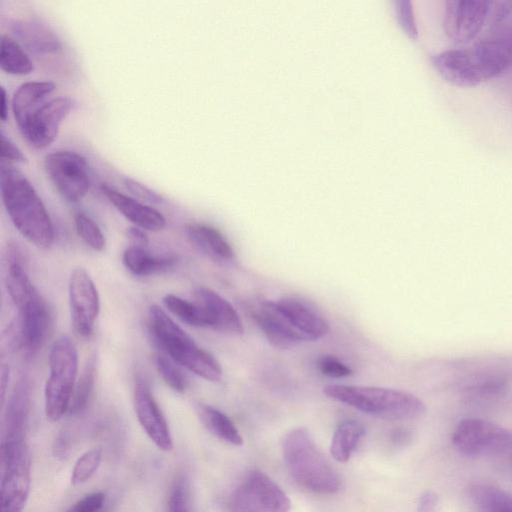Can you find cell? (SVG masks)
<instances>
[{"label": "cell", "instance_id": "14", "mask_svg": "<svg viewBox=\"0 0 512 512\" xmlns=\"http://www.w3.org/2000/svg\"><path fill=\"white\" fill-rule=\"evenodd\" d=\"M134 409L140 425L153 443L163 451H170L173 440L168 423L143 379H137L135 384Z\"/></svg>", "mask_w": 512, "mask_h": 512}, {"label": "cell", "instance_id": "23", "mask_svg": "<svg viewBox=\"0 0 512 512\" xmlns=\"http://www.w3.org/2000/svg\"><path fill=\"white\" fill-rule=\"evenodd\" d=\"M5 283L8 293L17 307L38 291L28 276L20 251L14 245L9 246L7 252Z\"/></svg>", "mask_w": 512, "mask_h": 512}, {"label": "cell", "instance_id": "16", "mask_svg": "<svg viewBox=\"0 0 512 512\" xmlns=\"http://www.w3.org/2000/svg\"><path fill=\"white\" fill-rule=\"evenodd\" d=\"M252 317L275 348L289 349L308 341L280 312L274 301L260 302L253 309Z\"/></svg>", "mask_w": 512, "mask_h": 512}, {"label": "cell", "instance_id": "37", "mask_svg": "<svg viewBox=\"0 0 512 512\" xmlns=\"http://www.w3.org/2000/svg\"><path fill=\"white\" fill-rule=\"evenodd\" d=\"M395 13L399 25L411 39L418 38V28L414 16L413 5L410 0L395 1Z\"/></svg>", "mask_w": 512, "mask_h": 512}, {"label": "cell", "instance_id": "19", "mask_svg": "<svg viewBox=\"0 0 512 512\" xmlns=\"http://www.w3.org/2000/svg\"><path fill=\"white\" fill-rule=\"evenodd\" d=\"M103 195L130 222L143 230L160 231L166 226L161 212L132 197H129L106 184L101 185Z\"/></svg>", "mask_w": 512, "mask_h": 512}, {"label": "cell", "instance_id": "38", "mask_svg": "<svg viewBox=\"0 0 512 512\" xmlns=\"http://www.w3.org/2000/svg\"><path fill=\"white\" fill-rule=\"evenodd\" d=\"M318 367L322 374L333 377L342 378L352 374V370L332 356H324L319 359Z\"/></svg>", "mask_w": 512, "mask_h": 512}, {"label": "cell", "instance_id": "20", "mask_svg": "<svg viewBox=\"0 0 512 512\" xmlns=\"http://www.w3.org/2000/svg\"><path fill=\"white\" fill-rule=\"evenodd\" d=\"M190 241L203 253L219 262H230L235 258L234 251L224 236L214 227L203 223L186 226Z\"/></svg>", "mask_w": 512, "mask_h": 512}, {"label": "cell", "instance_id": "12", "mask_svg": "<svg viewBox=\"0 0 512 512\" xmlns=\"http://www.w3.org/2000/svg\"><path fill=\"white\" fill-rule=\"evenodd\" d=\"M70 317L74 330L83 337L92 334L100 310L97 288L83 267H76L68 281Z\"/></svg>", "mask_w": 512, "mask_h": 512}, {"label": "cell", "instance_id": "33", "mask_svg": "<svg viewBox=\"0 0 512 512\" xmlns=\"http://www.w3.org/2000/svg\"><path fill=\"white\" fill-rule=\"evenodd\" d=\"M75 226L81 239L93 250L102 251L105 248V237L97 223L84 213L75 216Z\"/></svg>", "mask_w": 512, "mask_h": 512}, {"label": "cell", "instance_id": "39", "mask_svg": "<svg viewBox=\"0 0 512 512\" xmlns=\"http://www.w3.org/2000/svg\"><path fill=\"white\" fill-rule=\"evenodd\" d=\"M104 502V493L93 492L74 503L67 512H99Z\"/></svg>", "mask_w": 512, "mask_h": 512}, {"label": "cell", "instance_id": "25", "mask_svg": "<svg viewBox=\"0 0 512 512\" xmlns=\"http://www.w3.org/2000/svg\"><path fill=\"white\" fill-rule=\"evenodd\" d=\"M14 33L33 52H57L61 44L49 29L38 22L20 21L14 24Z\"/></svg>", "mask_w": 512, "mask_h": 512}, {"label": "cell", "instance_id": "32", "mask_svg": "<svg viewBox=\"0 0 512 512\" xmlns=\"http://www.w3.org/2000/svg\"><path fill=\"white\" fill-rule=\"evenodd\" d=\"M509 376L507 373H484L470 380L465 388L469 395L476 398L488 399L501 395L508 388Z\"/></svg>", "mask_w": 512, "mask_h": 512}, {"label": "cell", "instance_id": "34", "mask_svg": "<svg viewBox=\"0 0 512 512\" xmlns=\"http://www.w3.org/2000/svg\"><path fill=\"white\" fill-rule=\"evenodd\" d=\"M102 459L101 450L93 448L85 452L76 461L71 475V483L74 486L87 482L97 471Z\"/></svg>", "mask_w": 512, "mask_h": 512}, {"label": "cell", "instance_id": "36", "mask_svg": "<svg viewBox=\"0 0 512 512\" xmlns=\"http://www.w3.org/2000/svg\"><path fill=\"white\" fill-rule=\"evenodd\" d=\"M155 363L164 382L174 391L183 393L186 388V380L173 362L169 358L159 355Z\"/></svg>", "mask_w": 512, "mask_h": 512}, {"label": "cell", "instance_id": "1", "mask_svg": "<svg viewBox=\"0 0 512 512\" xmlns=\"http://www.w3.org/2000/svg\"><path fill=\"white\" fill-rule=\"evenodd\" d=\"M432 64L445 81L458 87L496 78L512 67V25L468 48L438 53Z\"/></svg>", "mask_w": 512, "mask_h": 512}, {"label": "cell", "instance_id": "24", "mask_svg": "<svg viewBox=\"0 0 512 512\" xmlns=\"http://www.w3.org/2000/svg\"><path fill=\"white\" fill-rule=\"evenodd\" d=\"M122 261L124 266L132 274L137 276H149L167 272L176 264L174 257H159L152 255L146 247L131 245L125 249Z\"/></svg>", "mask_w": 512, "mask_h": 512}, {"label": "cell", "instance_id": "10", "mask_svg": "<svg viewBox=\"0 0 512 512\" xmlns=\"http://www.w3.org/2000/svg\"><path fill=\"white\" fill-rule=\"evenodd\" d=\"M452 442L467 456L512 451V431L478 418L463 419L456 426Z\"/></svg>", "mask_w": 512, "mask_h": 512}, {"label": "cell", "instance_id": "7", "mask_svg": "<svg viewBox=\"0 0 512 512\" xmlns=\"http://www.w3.org/2000/svg\"><path fill=\"white\" fill-rule=\"evenodd\" d=\"M1 512H22L30 492V457L25 438L2 439Z\"/></svg>", "mask_w": 512, "mask_h": 512}, {"label": "cell", "instance_id": "9", "mask_svg": "<svg viewBox=\"0 0 512 512\" xmlns=\"http://www.w3.org/2000/svg\"><path fill=\"white\" fill-rule=\"evenodd\" d=\"M45 172L58 191L69 202L81 200L90 187L89 165L73 151H55L44 159Z\"/></svg>", "mask_w": 512, "mask_h": 512}, {"label": "cell", "instance_id": "30", "mask_svg": "<svg viewBox=\"0 0 512 512\" xmlns=\"http://www.w3.org/2000/svg\"><path fill=\"white\" fill-rule=\"evenodd\" d=\"M471 496L480 512H512V495L490 485H477Z\"/></svg>", "mask_w": 512, "mask_h": 512}, {"label": "cell", "instance_id": "15", "mask_svg": "<svg viewBox=\"0 0 512 512\" xmlns=\"http://www.w3.org/2000/svg\"><path fill=\"white\" fill-rule=\"evenodd\" d=\"M19 342L28 354H35L45 342L50 328L51 318L47 304L37 291L18 307Z\"/></svg>", "mask_w": 512, "mask_h": 512}, {"label": "cell", "instance_id": "41", "mask_svg": "<svg viewBox=\"0 0 512 512\" xmlns=\"http://www.w3.org/2000/svg\"><path fill=\"white\" fill-rule=\"evenodd\" d=\"M1 159L2 162H24L25 156L21 150L3 133H1Z\"/></svg>", "mask_w": 512, "mask_h": 512}, {"label": "cell", "instance_id": "28", "mask_svg": "<svg viewBox=\"0 0 512 512\" xmlns=\"http://www.w3.org/2000/svg\"><path fill=\"white\" fill-rule=\"evenodd\" d=\"M0 66L12 75H26L34 69L33 63L24 49L8 35H2L0 46Z\"/></svg>", "mask_w": 512, "mask_h": 512}, {"label": "cell", "instance_id": "18", "mask_svg": "<svg viewBox=\"0 0 512 512\" xmlns=\"http://www.w3.org/2000/svg\"><path fill=\"white\" fill-rule=\"evenodd\" d=\"M194 301L205 311L210 328L230 334H242V321L234 307L221 295L207 287L193 291Z\"/></svg>", "mask_w": 512, "mask_h": 512}, {"label": "cell", "instance_id": "13", "mask_svg": "<svg viewBox=\"0 0 512 512\" xmlns=\"http://www.w3.org/2000/svg\"><path fill=\"white\" fill-rule=\"evenodd\" d=\"M73 101L69 97H57L41 104L19 126L22 136L37 149L49 146L57 137L60 124L70 113Z\"/></svg>", "mask_w": 512, "mask_h": 512}, {"label": "cell", "instance_id": "29", "mask_svg": "<svg viewBox=\"0 0 512 512\" xmlns=\"http://www.w3.org/2000/svg\"><path fill=\"white\" fill-rule=\"evenodd\" d=\"M163 303L173 315L187 325L210 328V322L205 311L195 301L191 302L174 294H167L163 297Z\"/></svg>", "mask_w": 512, "mask_h": 512}, {"label": "cell", "instance_id": "35", "mask_svg": "<svg viewBox=\"0 0 512 512\" xmlns=\"http://www.w3.org/2000/svg\"><path fill=\"white\" fill-rule=\"evenodd\" d=\"M167 512H191L188 478L179 474L173 481L167 499Z\"/></svg>", "mask_w": 512, "mask_h": 512}, {"label": "cell", "instance_id": "44", "mask_svg": "<svg viewBox=\"0 0 512 512\" xmlns=\"http://www.w3.org/2000/svg\"><path fill=\"white\" fill-rule=\"evenodd\" d=\"M128 237L130 238L132 245L146 247L148 244V237L146 233L139 227H131L128 230Z\"/></svg>", "mask_w": 512, "mask_h": 512}, {"label": "cell", "instance_id": "43", "mask_svg": "<svg viewBox=\"0 0 512 512\" xmlns=\"http://www.w3.org/2000/svg\"><path fill=\"white\" fill-rule=\"evenodd\" d=\"M438 504V496L433 491L424 492L418 502L417 512H435Z\"/></svg>", "mask_w": 512, "mask_h": 512}, {"label": "cell", "instance_id": "17", "mask_svg": "<svg viewBox=\"0 0 512 512\" xmlns=\"http://www.w3.org/2000/svg\"><path fill=\"white\" fill-rule=\"evenodd\" d=\"M280 312L308 341H315L329 331V323L312 305L298 298L286 297L274 301Z\"/></svg>", "mask_w": 512, "mask_h": 512}, {"label": "cell", "instance_id": "31", "mask_svg": "<svg viewBox=\"0 0 512 512\" xmlns=\"http://www.w3.org/2000/svg\"><path fill=\"white\" fill-rule=\"evenodd\" d=\"M96 371V358L92 356L86 361L76 380L68 409L70 414H79L86 408L95 384Z\"/></svg>", "mask_w": 512, "mask_h": 512}, {"label": "cell", "instance_id": "2", "mask_svg": "<svg viewBox=\"0 0 512 512\" xmlns=\"http://www.w3.org/2000/svg\"><path fill=\"white\" fill-rule=\"evenodd\" d=\"M1 197L16 229L39 248H48L54 239L49 213L30 181L9 163H1Z\"/></svg>", "mask_w": 512, "mask_h": 512}, {"label": "cell", "instance_id": "27", "mask_svg": "<svg viewBox=\"0 0 512 512\" xmlns=\"http://www.w3.org/2000/svg\"><path fill=\"white\" fill-rule=\"evenodd\" d=\"M364 433L365 429L360 422L355 420L342 422L332 436L330 445L332 457L337 462H347L359 441L364 436Z\"/></svg>", "mask_w": 512, "mask_h": 512}, {"label": "cell", "instance_id": "42", "mask_svg": "<svg viewBox=\"0 0 512 512\" xmlns=\"http://www.w3.org/2000/svg\"><path fill=\"white\" fill-rule=\"evenodd\" d=\"M512 13V1L492 2L489 16L493 26L501 25Z\"/></svg>", "mask_w": 512, "mask_h": 512}, {"label": "cell", "instance_id": "21", "mask_svg": "<svg viewBox=\"0 0 512 512\" xmlns=\"http://www.w3.org/2000/svg\"><path fill=\"white\" fill-rule=\"evenodd\" d=\"M29 406V387L21 380L14 388L6 406L2 438H25Z\"/></svg>", "mask_w": 512, "mask_h": 512}, {"label": "cell", "instance_id": "11", "mask_svg": "<svg viewBox=\"0 0 512 512\" xmlns=\"http://www.w3.org/2000/svg\"><path fill=\"white\" fill-rule=\"evenodd\" d=\"M491 4L486 0L446 1L443 28L447 38L455 44L471 42L487 21Z\"/></svg>", "mask_w": 512, "mask_h": 512}, {"label": "cell", "instance_id": "5", "mask_svg": "<svg viewBox=\"0 0 512 512\" xmlns=\"http://www.w3.org/2000/svg\"><path fill=\"white\" fill-rule=\"evenodd\" d=\"M283 456L293 479L318 494H334L340 479L305 428L290 431L283 440Z\"/></svg>", "mask_w": 512, "mask_h": 512}, {"label": "cell", "instance_id": "3", "mask_svg": "<svg viewBox=\"0 0 512 512\" xmlns=\"http://www.w3.org/2000/svg\"><path fill=\"white\" fill-rule=\"evenodd\" d=\"M322 391L330 399L382 419L412 420L426 413V405L421 399L402 390L329 384L325 385Z\"/></svg>", "mask_w": 512, "mask_h": 512}, {"label": "cell", "instance_id": "26", "mask_svg": "<svg viewBox=\"0 0 512 512\" xmlns=\"http://www.w3.org/2000/svg\"><path fill=\"white\" fill-rule=\"evenodd\" d=\"M203 425L216 437L233 445H241L243 438L231 419L220 410L203 403L196 405Z\"/></svg>", "mask_w": 512, "mask_h": 512}, {"label": "cell", "instance_id": "4", "mask_svg": "<svg viewBox=\"0 0 512 512\" xmlns=\"http://www.w3.org/2000/svg\"><path fill=\"white\" fill-rule=\"evenodd\" d=\"M148 326L156 344L174 362L208 381H219L222 378V367L217 359L199 347L160 306H150Z\"/></svg>", "mask_w": 512, "mask_h": 512}, {"label": "cell", "instance_id": "6", "mask_svg": "<svg viewBox=\"0 0 512 512\" xmlns=\"http://www.w3.org/2000/svg\"><path fill=\"white\" fill-rule=\"evenodd\" d=\"M78 353L67 336L58 338L49 353V376L45 383V413L50 421L68 412L77 380Z\"/></svg>", "mask_w": 512, "mask_h": 512}, {"label": "cell", "instance_id": "45", "mask_svg": "<svg viewBox=\"0 0 512 512\" xmlns=\"http://www.w3.org/2000/svg\"><path fill=\"white\" fill-rule=\"evenodd\" d=\"M1 99H0V118L4 122L7 120L8 117V101H7V94L4 89V87H1Z\"/></svg>", "mask_w": 512, "mask_h": 512}, {"label": "cell", "instance_id": "40", "mask_svg": "<svg viewBox=\"0 0 512 512\" xmlns=\"http://www.w3.org/2000/svg\"><path fill=\"white\" fill-rule=\"evenodd\" d=\"M123 183H124L126 189L129 190L132 195H134L135 197H137L143 201L150 202V203H161L162 202V197L159 194H157L156 192H154L153 190H151L144 184H141L140 182H138L132 178H128V177L124 178Z\"/></svg>", "mask_w": 512, "mask_h": 512}, {"label": "cell", "instance_id": "8", "mask_svg": "<svg viewBox=\"0 0 512 512\" xmlns=\"http://www.w3.org/2000/svg\"><path fill=\"white\" fill-rule=\"evenodd\" d=\"M232 512H289L291 502L285 492L264 472H249L234 491Z\"/></svg>", "mask_w": 512, "mask_h": 512}, {"label": "cell", "instance_id": "22", "mask_svg": "<svg viewBox=\"0 0 512 512\" xmlns=\"http://www.w3.org/2000/svg\"><path fill=\"white\" fill-rule=\"evenodd\" d=\"M50 81H31L18 87L12 98V111L17 126H21L30 114L55 90Z\"/></svg>", "mask_w": 512, "mask_h": 512}]
</instances>
